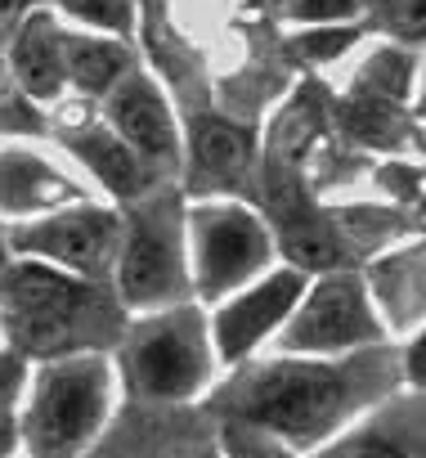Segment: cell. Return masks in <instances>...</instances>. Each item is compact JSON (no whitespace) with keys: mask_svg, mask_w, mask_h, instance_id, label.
Wrapping results in <instances>:
<instances>
[{"mask_svg":"<svg viewBox=\"0 0 426 458\" xmlns=\"http://www.w3.org/2000/svg\"><path fill=\"white\" fill-rule=\"evenodd\" d=\"M113 126H117V140H126L144 157H166L175 144L171 113L144 77H121L113 86Z\"/></svg>","mask_w":426,"mask_h":458,"instance_id":"cell-10","label":"cell"},{"mask_svg":"<svg viewBox=\"0 0 426 458\" xmlns=\"http://www.w3.org/2000/svg\"><path fill=\"white\" fill-rule=\"evenodd\" d=\"M68 198V180L46 166L32 153H5L0 157V207L5 211H37Z\"/></svg>","mask_w":426,"mask_h":458,"instance_id":"cell-12","label":"cell"},{"mask_svg":"<svg viewBox=\"0 0 426 458\" xmlns=\"http://www.w3.org/2000/svg\"><path fill=\"white\" fill-rule=\"evenodd\" d=\"M108 409V373L99 360L50 364L28 413V445L41 458H72Z\"/></svg>","mask_w":426,"mask_h":458,"instance_id":"cell-3","label":"cell"},{"mask_svg":"<svg viewBox=\"0 0 426 458\" xmlns=\"http://www.w3.org/2000/svg\"><path fill=\"white\" fill-rule=\"evenodd\" d=\"M14 248L23 252H37V257H50L68 270H104L113 248H117V216L113 211H95V207H81V211H68V216H54V220H41L32 229H19L14 234Z\"/></svg>","mask_w":426,"mask_h":458,"instance_id":"cell-7","label":"cell"},{"mask_svg":"<svg viewBox=\"0 0 426 458\" xmlns=\"http://www.w3.org/2000/svg\"><path fill=\"white\" fill-rule=\"evenodd\" d=\"M422 113H426V77H422Z\"/></svg>","mask_w":426,"mask_h":458,"instance_id":"cell-30","label":"cell"},{"mask_svg":"<svg viewBox=\"0 0 426 458\" xmlns=\"http://www.w3.org/2000/svg\"><path fill=\"white\" fill-rule=\"evenodd\" d=\"M404 369H408V382H413V386H426V333L413 342V351H408Z\"/></svg>","mask_w":426,"mask_h":458,"instance_id":"cell-27","label":"cell"},{"mask_svg":"<svg viewBox=\"0 0 426 458\" xmlns=\"http://www.w3.org/2000/svg\"><path fill=\"white\" fill-rule=\"evenodd\" d=\"M72 148L81 153V162H86L113 193H139V189H144V162H139V153H135L126 140H117V135H108V131H81V135L72 140Z\"/></svg>","mask_w":426,"mask_h":458,"instance_id":"cell-13","label":"cell"},{"mask_svg":"<svg viewBox=\"0 0 426 458\" xmlns=\"http://www.w3.org/2000/svg\"><path fill=\"white\" fill-rule=\"evenodd\" d=\"M126 373L144 395H162V400L193 395L206 377L202 319L193 310H180V315L144 324L135 342L126 346Z\"/></svg>","mask_w":426,"mask_h":458,"instance_id":"cell-4","label":"cell"},{"mask_svg":"<svg viewBox=\"0 0 426 458\" xmlns=\"http://www.w3.org/2000/svg\"><path fill=\"white\" fill-rule=\"evenodd\" d=\"M346 126H350L359 140L386 144V140L399 135V113H395V104H381V99H363V95H355V99L346 104Z\"/></svg>","mask_w":426,"mask_h":458,"instance_id":"cell-20","label":"cell"},{"mask_svg":"<svg viewBox=\"0 0 426 458\" xmlns=\"http://www.w3.org/2000/svg\"><path fill=\"white\" fill-rule=\"evenodd\" d=\"M63 14H72L77 23L95 28V32H130V0H59Z\"/></svg>","mask_w":426,"mask_h":458,"instance_id":"cell-21","label":"cell"},{"mask_svg":"<svg viewBox=\"0 0 426 458\" xmlns=\"http://www.w3.org/2000/svg\"><path fill=\"white\" fill-rule=\"evenodd\" d=\"M19 386H23V369H19V360H14V355H0V422H5V413H10Z\"/></svg>","mask_w":426,"mask_h":458,"instance_id":"cell-25","label":"cell"},{"mask_svg":"<svg viewBox=\"0 0 426 458\" xmlns=\"http://www.w3.org/2000/svg\"><path fill=\"white\" fill-rule=\"evenodd\" d=\"M193 257L202 293H230L234 284L252 279L265 257L270 239L252 211L243 207H206L193 216Z\"/></svg>","mask_w":426,"mask_h":458,"instance_id":"cell-5","label":"cell"},{"mask_svg":"<svg viewBox=\"0 0 426 458\" xmlns=\"http://www.w3.org/2000/svg\"><path fill=\"white\" fill-rule=\"evenodd\" d=\"M225 458H292L279 436L252 427V422H234L230 427V440H225Z\"/></svg>","mask_w":426,"mask_h":458,"instance_id":"cell-22","label":"cell"},{"mask_svg":"<svg viewBox=\"0 0 426 458\" xmlns=\"http://www.w3.org/2000/svg\"><path fill=\"white\" fill-rule=\"evenodd\" d=\"M363 342H377V319L355 279L319 284L297 310L292 328L283 333L288 351H350Z\"/></svg>","mask_w":426,"mask_h":458,"instance_id":"cell-6","label":"cell"},{"mask_svg":"<svg viewBox=\"0 0 426 458\" xmlns=\"http://www.w3.org/2000/svg\"><path fill=\"white\" fill-rule=\"evenodd\" d=\"M288 14L297 23H314V28H337L346 19L359 14V0H288Z\"/></svg>","mask_w":426,"mask_h":458,"instance_id":"cell-24","label":"cell"},{"mask_svg":"<svg viewBox=\"0 0 426 458\" xmlns=\"http://www.w3.org/2000/svg\"><path fill=\"white\" fill-rule=\"evenodd\" d=\"M10 445H14V436H10V427H5V422H0V458L10 454Z\"/></svg>","mask_w":426,"mask_h":458,"instance_id":"cell-29","label":"cell"},{"mask_svg":"<svg viewBox=\"0 0 426 458\" xmlns=\"http://www.w3.org/2000/svg\"><path fill=\"white\" fill-rule=\"evenodd\" d=\"M0 306H5V324L28 351H59L77 337L90 333V324L108 319L99 297L46 266H19L0 284Z\"/></svg>","mask_w":426,"mask_h":458,"instance_id":"cell-2","label":"cell"},{"mask_svg":"<svg viewBox=\"0 0 426 458\" xmlns=\"http://www.w3.org/2000/svg\"><path fill=\"white\" fill-rule=\"evenodd\" d=\"M301 301V275L283 270L270 275L265 284H256L252 293H243L238 301H230L216 319V337H221V355L225 360H243L270 328H279V319Z\"/></svg>","mask_w":426,"mask_h":458,"instance_id":"cell-9","label":"cell"},{"mask_svg":"<svg viewBox=\"0 0 426 458\" xmlns=\"http://www.w3.org/2000/svg\"><path fill=\"white\" fill-rule=\"evenodd\" d=\"M283 243H288V257L297 266H305V270L337 266V239L328 234V225H319V220H288Z\"/></svg>","mask_w":426,"mask_h":458,"instance_id":"cell-18","label":"cell"},{"mask_svg":"<svg viewBox=\"0 0 426 458\" xmlns=\"http://www.w3.org/2000/svg\"><path fill=\"white\" fill-rule=\"evenodd\" d=\"M14 77L37 99H54L63 90V81H68L63 32L54 28L50 14H28V23L19 28V37H14Z\"/></svg>","mask_w":426,"mask_h":458,"instance_id":"cell-11","label":"cell"},{"mask_svg":"<svg viewBox=\"0 0 426 458\" xmlns=\"http://www.w3.org/2000/svg\"><path fill=\"white\" fill-rule=\"evenodd\" d=\"M32 5V0H0V19H10V14H23Z\"/></svg>","mask_w":426,"mask_h":458,"instance_id":"cell-28","label":"cell"},{"mask_svg":"<svg viewBox=\"0 0 426 458\" xmlns=\"http://www.w3.org/2000/svg\"><path fill=\"white\" fill-rule=\"evenodd\" d=\"M413 77H417V59L404 46H386L359 68V95L381 99V104H399V99H408Z\"/></svg>","mask_w":426,"mask_h":458,"instance_id":"cell-15","label":"cell"},{"mask_svg":"<svg viewBox=\"0 0 426 458\" xmlns=\"http://www.w3.org/2000/svg\"><path fill=\"white\" fill-rule=\"evenodd\" d=\"M368 23L395 41H426V0H368Z\"/></svg>","mask_w":426,"mask_h":458,"instance_id":"cell-19","label":"cell"},{"mask_svg":"<svg viewBox=\"0 0 426 458\" xmlns=\"http://www.w3.org/2000/svg\"><path fill=\"white\" fill-rule=\"evenodd\" d=\"M193 162L206 175H234L247 166V135L230 122H197L193 131Z\"/></svg>","mask_w":426,"mask_h":458,"instance_id":"cell-16","label":"cell"},{"mask_svg":"<svg viewBox=\"0 0 426 458\" xmlns=\"http://www.w3.org/2000/svg\"><path fill=\"white\" fill-rule=\"evenodd\" d=\"M355 41H359V32H355V28H346V23H337V28H314V32L297 37V50H301L310 64H328V59L346 55Z\"/></svg>","mask_w":426,"mask_h":458,"instance_id":"cell-23","label":"cell"},{"mask_svg":"<svg viewBox=\"0 0 426 458\" xmlns=\"http://www.w3.org/2000/svg\"><path fill=\"white\" fill-rule=\"evenodd\" d=\"M368 386H372V369L283 360L243 382L234 413H238V422H252L270 436L319 440L355 409V400Z\"/></svg>","mask_w":426,"mask_h":458,"instance_id":"cell-1","label":"cell"},{"mask_svg":"<svg viewBox=\"0 0 426 458\" xmlns=\"http://www.w3.org/2000/svg\"><path fill=\"white\" fill-rule=\"evenodd\" d=\"M0 126H5V131H41V117H37V108H32V104L14 99V104L0 108Z\"/></svg>","mask_w":426,"mask_h":458,"instance_id":"cell-26","label":"cell"},{"mask_svg":"<svg viewBox=\"0 0 426 458\" xmlns=\"http://www.w3.org/2000/svg\"><path fill=\"white\" fill-rule=\"evenodd\" d=\"M422 449H426V431H417L413 422H395V427L350 436V440L332 445L323 458H413Z\"/></svg>","mask_w":426,"mask_h":458,"instance_id":"cell-17","label":"cell"},{"mask_svg":"<svg viewBox=\"0 0 426 458\" xmlns=\"http://www.w3.org/2000/svg\"><path fill=\"white\" fill-rule=\"evenodd\" d=\"M63 68H68V77H72L81 90L104 95V90H113V86L126 77L130 59H126V50H121L117 41H99V37H63Z\"/></svg>","mask_w":426,"mask_h":458,"instance_id":"cell-14","label":"cell"},{"mask_svg":"<svg viewBox=\"0 0 426 458\" xmlns=\"http://www.w3.org/2000/svg\"><path fill=\"white\" fill-rule=\"evenodd\" d=\"M180 288V257H175V234L162 220V211H144L130 220L126 252H121V293L139 306L162 301Z\"/></svg>","mask_w":426,"mask_h":458,"instance_id":"cell-8","label":"cell"}]
</instances>
